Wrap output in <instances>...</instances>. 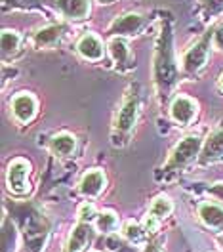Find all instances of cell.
Masks as SVG:
<instances>
[{
	"mask_svg": "<svg viewBox=\"0 0 223 252\" xmlns=\"http://www.w3.org/2000/svg\"><path fill=\"white\" fill-rule=\"evenodd\" d=\"M96 227H97V231H101V233H112V231H116V227H118V218H116V214H114V212H109V210L99 212L96 218Z\"/></svg>",
	"mask_w": 223,
	"mask_h": 252,
	"instance_id": "cell-20",
	"label": "cell"
},
{
	"mask_svg": "<svg viewBox=\"0 0 223 252\" xmlns=\"http://www.w3.org/2000/svg\"><path fill=\"white\" fill-rule=\"evenodd\" d=\"M52 6L71 21H82L90 16V0H52Z\"/></svg>",
	"mask_w": 223,
	"mask_h": 252,
	"instance_id": "cell-8",
	"label": "cell"
},
{
	"mask_svg": "<svg viewBox=\"0 0 223 252\" xmlns=\"http://www.w3.org/2000/svg\"><path fill=\"white\" fill-rule=\"evenodd\" d=\"M153 79H155L157 92L162 99H166L172 94L179 79V67L174 56V36H172L170 23H162V29L157 38L155 60H153Z\"/></svg>",
	"mask_w": 223,
	"mask_h": 252,
	"instance_id": "cell-1",
	"label": "cell"
},
{
	"mask_svg": "<svg viewBox=\"0 0 223 252\" xmlns=\"http://www.w3.org/2000/svg\"><path fill=\"white\" fill-rule=\"evenodd\" d=\"M220 88L223 90V73H222V77H220Z\"/></svg>",
	"mask_w": 223,
	"mask_h": 252,
	"instance_id": "cell-28",
	"label": "cell"
},
{
	"mask_svg": "<svg viewBox=\"0 0 223 252\" xmlns=\"http://www.w3.org/2000/svg\"><path fill=\"white\" fill-rule=\"evenodd\" d=\"M208 193H210V195H214L216 199L223 201V182H218V184L210 186V188H208Z\"/></svg>",
	"mask_w": 223,
	"mask_h": 252,
	"instance_id": "cell-24",
	"label": "cell"
},
{
	"mask_svg": "<svg viewBox=\"0 0 223 252\" xmlns=\"http://www.w3.org/2000/svg\"><path fill=\"white\" fill-rule=\"evenodd\" d=\"M122 235H124V239H128L130 243L139 245V243H143L145 235H147V229L141 227L139 223H136V221H128L126 225L122 227Z\"/></svg>",
	"mask_w": 223,
	"mask_h": 252,
	"instance_id": "cell-21",
	"label": "cell"
},
{
	"mask_svg": "<svg viewBox=\"0 0 223 252\" xmlns=\"http://www.w3.org/2000/svg\"><path fill=\"white\" fill-rule=\"evenodd\" d=\"M96 218H97V210L92 203H84V205L80 206V210H79V220L80 221H88V223H92Z\"/></svg>",
	"mask_w": 223,
	"mask_h": 252,
	"instance_id": "cell-23",
	"label": "cell"
},
{
	"mask_svg": "<svg viewBox=\"0 0 223 252\" xmlns=\"http://www.w3.org/2000/svg\"><path fill=\"white\" fill-rule=\"evenodd\" d=\"M75 149H77V138L73 134L61 132L50 140V151L56 157H69L75 153Z\"/></svg>",
	"mask_w": 223,
	"mask_h": 252,
	"instance_id": "cell-18",
	"label": "cell"
},
{
	"mask_svg": "<svg viewBox=\"0 0 223 252\" xmlns=\"http://www.w3.org/2000/svg\"><path fill=\"white\" fill-rule=\"evenodd\" d=\"M109 54L118 71H130L134 67L132 63V52L124 36H112L109 40Z\"/></svg>",
	"mask_w": 223,
	"mask_h": 252,
	"instance_id": "cell-9",
	"label": "cell"
},
{
	"mask_svg": "<svg viewBox=\"0 0 223 252\" xmlns=\"http://www.w3.org/2000/svg\"><path fill=\"white\" fill-rule=\"evenodd\" d=\"M19 42H21V38H19V34L16 31L4 29L2 31V58L6 60L10 56H14L19 50Z\"/></svg>",
	"mask_w": 223,
	"mask_h": 252,
	"instance_id": "cell-19",
	"label": "cell"
},
{
	"mask_svg": "<svg viewBox=\"0 0 223 252\" xmlns=\"http://www.w3.org/2000/svg\"><path fill=\"white\" fill-rule=\"evenodd\" d=\"M198 218L202 220V223L216 229V231H223V208L214 203H202L198 206Z\"/></svg>",
	"mask_w": 223,
	"mask_h": 252,
	"instance_id": "cell-17",
	"label": "cell"
},
{
	"mask_svg": "<svg viewBox=\"0 0 223 252\" xmlns=\"http://www.w3.org/2000/svg\"><path fill=\"white\" fill-rule=\"evenodd\" d=\"M202 145L204 143H202L200 136H187V138H183L174 147L172 155H170L166 166H164V172H174V170H179V168L187 166L191 160H195L200 155Z\"/></svg>",
	"mask_w": 223,
	"mask_h": 252,
	"instance_id": "cell-4",
	"label": "cell"
},
{
	"mask_svg": "<svg viewBox=\"0 0 223 252\" xmlns=\"http://www.w3.org/2000/svg\"><path fill=\"white\" fill-rule=\"evenodd\" d=\"M99 2H109V0H99Z\"/></svg>",
	"mask_w": 223,
	"mask_h": 252,
	"instance_id": "cell-29",
	"label": "cell"
},
{
	"mask_svg": "<svg viewBox=\"0 0 223 252\" xmlns=\"http://www.w3.org/2000/svg\"><path fill=\"white\" fill-rule=\"evenodd\" d=\"M210 42H214V32L208 31L195 46H191L183 60H181V73L185 77H195L198 75L208 63V58H210Z\"/></svg>",
	"mask_w": 223,
	"mask_h": 252,
	"instance_id": "cell-2",
	"label": "cell"
},
{
	"mask_svg": "<svg viewBox=\"0 0 223 252\" xmlns=\"http://www.w3.org/2000/svg\"><path fill=\"white\" fill-rule=\"evenodd\" d=\"M77 50H79L80 56L84 60H88V62H99L103 58V54H105L103 42L97 38L96 34H92V32L80 36V40L77 42Z\"/></svg>",
	"mask_w": 223,
	"mask_h": 252,
	"instance_id": "cell-13",
	"label": "cell"
},
{
	"mask_svg": "<svg viewBox=\"0 0 223 252\" xmlns=\"http://www.w3.org/2000/svg\"><path fill=\"white\" fill-rule=\"evenodd\" d=\"M223 14V0H202V16L204 19H214V17Z\"/></svg>",
	"mask_w": 223,
	"mask_h": 252,
	"instance_id": "cell-22",
	"label": "cell"
},
{
	"mask_svg": "<svg viewBox=\"0 0 223 252\" xmlns=\"http://www.w3.org/2000/svg\"><path fill=\"white\" fill-rule=\"evenodd\" d=\"M198 160L200 164H212V162L223 160V130H216L208 136L198 155Z\"/></svg>",
	"mask_w": 223,
	"mask_h": 252,
	"instance_id": "cell-11",
	"label": "cell"
},
{
	"mask_svg": "<svg viewBox=\"0 0 223 252\" xmlns=\"http://www.w3.org/2000/svg\"><path fill=\"white\" fill-rule=\"evenodd\" d=\"M218 245H220V249L223 251V233L220 237H218Z\"/></svg>",
	"mask_w": 223,
	"mask_h": 252,
	"instance_id": "cell-27",
	"label": "cell"
},
{
	"mask_svg": "<svg viewBox=\"0 0 223 252\" xmlns=\"http://www.w3.org/2000/svg\"><path fill=\"white\" fill-rule=\"evenodd\" d=\"M172 208H174V206H172V201H170L168 197H164V195L157 197V199L151 203V208H149V212H147V220H145V229H147V233H149V231H155L160 221L172 214Z\"/></svg>",
	"mask_w": 223,
	"mask_h": 252,
	"instance_id": "cell-10",
	"label": "cell"
},
{
	"mask_svg": "<svg viewBox=\"0 0 223 252\" xmlns=\"http://www.w3.org/2000/svg\"><path fill=\"white\" fill-rule=\"evenodd\" d=\"M196 101L189 95H177L170 105V115L179 126H189L196 117Z\"/></svg>",
	"mask_w": 223,
	"mask_h": 252,
	"instance_id": "cell-7",
	"label": "cell"
},
{
	"mask_svg": "<svg viewBox=\"0 0 223 252\" xmlns=\"http://www.w3.org/2000/svg\"><path fill=\"white\" fill-rule=\"evenodd\" d=\"M145 252H159V249H157V247H153V245H151V247H147V249H145Z\"/></svg>",
	"mask_w": 223,
	"mask_h": 252,
	"instance_id": "cell-26",
	"label": "cell"
},
{
	"mask_svg": "<svg viewBox=\"0 0 223 252\" xmlns=\"http://www.w3.org/2000/svg\"><path fill=\"white\" fill-rule=\"evenodd\" d=\"M29 172H31V164L21 157L14 158L8 164L6 184L14 195H25L29 191Z\"/></svg>",
	"mask_w": 223,
	"mask_h": 252,
	"instance_id": "cell-5",
	"label": "cell"
},
{
	"mask_svg": "<svg viewBox=\"0 0 223 252\" xmlns=\"http://www.w3.org/2000/svg\"><path fill=\"white\" fill-rule=\"evenodd\" d=\"M214 46L218 50H223V25L218 31H214Z\"/></svg>",
	"mask_w": 223,
	"mask_h": 252,
	"instance_id": "cell-25",
	"label": "cell"
},
{
	"mask_svg": "<svg viewBox=\"0 0 223 252\" xmlns=\"http://www.w3.org/2000/svg\"><path fill=\"white\" fill-rule=\"evenodd\" d=\"M94 237V231H92V223L88 221H80L79 225L73 229V233L69 237V243H67V249L65 252H80Z\"/></svg>",
	"mask_w": 223,
	"mask_h": 252,
	"instance_id": "cell-16",
	"label": "cell"
},
{
	"mask_svg": "<svg viewBox=\"0 0 223 252\" xmlns=\"http://www.w3.org/2000/svg\"><path fill=\"white\" fill-rule=\"evenodd\" d=\"M145 27V17L139 14H124V16L116 17L109 25L107 32L114 36H134L139 34Z\"/></svg>",
	"mask_w": 223,
	"mask_h": 252,
	"instance_id": "cell-6",
	"label": "cell"
},
{
	"mask_svg": "<svg viewBox=\"0 0 223 252\" xmlns=\"http://www.w3.org/2000/svg\"><path fill=\"white\" fill-rule=\"evenodd\" d=\"M65 34L63 25H48V27H42L34 32L32 36V42L36 48H54L61 42Z\"/></svg>",
	"mask_w": 223,
	"mask_h": 252,
	"instance_id": "cell-15",
	"label": "cell"
},
{
	"mask_svg": "<svg viewBox=\"0 0 223 252\" xmlns=\"http://www.w3.org/2000/svg\"><path fill=\"white\" fill-rule=\"evenodd\" d=\"M38 109V103H36V97L27 92H21L12 99V113L19 123H29L32 121V117L36 115Z\"/></svg>",
	"mask_w": 223,
	"mask_h": 252,
	"instance_id": "cell-12",
	"label": "cell"
},
{
	"mask_svg": "<svg viewBox=\"0 0 223 252\" xmlns=\"http://www.w3.org/2000/svg\"><path fill=\"white\" fill-rule=\"evenodd\" d=\"M138 113H139V95L136 90H128L124 99H122V105L118 109V115H116L112 136L118 134L120 140H126L130 132L134 130L136 121H138Z\"/></svg>",
	"mask_w": 223,
	"mask_h": 252,
	"instance_id": "cell-3",
	"label": "cell"
},
{
	"mask_svg": "<svg viewBox=\"0 0 223 252\" xmlns=\"http://www.w3.org/2000/svg\"><path fill=\"white\" fill-rule=\"evenodd\" d=\"M105 188V174L101 170H90L82 176L79 184L80 193L88 199H94L97 195H101V191Z\"/></svg>",
	"mask_w": 223,
	"mask_h": 252,
	"instance_id": "cell-14",
	"label": "cell"
}]
</instances>
